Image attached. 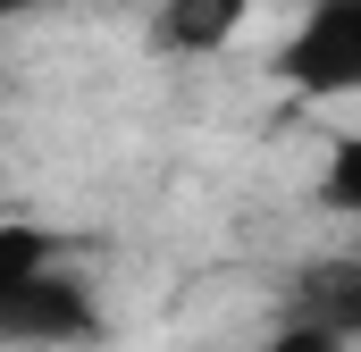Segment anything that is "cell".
Segmentation results:
<instances>
[{
	"mask_svg": "<svg viewBox=\"0 0 361 352\" xmlns=\"http://www.w3.org/2000/svg\"><path fill=\"white\" fill-rule=\"evenodd\" d=\"M277 84L294 101H361V0H311L286 25Z\"/></svg>",
	"mask_w": 361,
	"mask_h": 352,
	"instance_id": "obj_1",
	"label": "cell"
},
{
	"mask_svg": "<svg viewBox=\"0 0 361 352\" xmlns=\"http://www.w3.org/2000/svg\"><path fill=\"white\" fill-rule=\"evenodd\" d=\"M101 336V302H92L85 277L68 268H42L34 285H17L0 302V344H25V352H68Z\"/></svg>",
	"mask_w": 361,
	"mask_h": 352,
	"instance_id": "obj_2",
	"label": "cell"
},
{
	"mask_svg": "<svg viewBox=\"0 0 361 352\" xmlns=\"http://www.w3.org/2000/svg\"><path fill=\"white\" fill-rule=\"evenodd\" d=\"M252 0H160L152 8V51L160 59H210L244 34Z\"/></svg>",
	"mask_w": 361,
	"mask_h": 352,
	"instance_id": "obj_3",
	"label": "cell"
},
{
	"mask_svg": "<svg viewBox=\"0 0 361 352\" xmlns=\"http://www.w3.org/2000/svg\"><path fill=\"white\" fill-rule=\"evenodd\" d=\"M294 319H319L345 344H361V260H311L294 277Z\"/></svg>",
	"mask_w": 361,
	"mask_h": 352,
	"instance_id": "obj_4",
	"label": "cell"
},
{
	"mask_svg": "<svg viewBox=\"0 0 361 352\" xmlns=\"http://www.w3.org/2000/svg\"><path fill=\"white\" fill-rule=\"evenodd\" d=\"M42 268H59V235L34 227V218H0V302L17 285H34Z\"/></svg>",
	"mask_w": 361,
	"mask_h": 352,
	"instance_id": "obj_5",
	"label": "cell"
},
{
	"mask_svg": "<svg viewBox=\"0 0 361 352\" xmlns=\"http://www.w3.org/2000/svg\"><path fill=\"white\" fill-rule=\"evenodd\" d=\"M319 210L328 218H361V134H345L336 151H328V168H319Z\"/></svg>",
	"mask_w": 361,
	"mask_h": 352,
	"instance_id": "obj_6",
	"label": "cell"
},
{
	"mask_svg": "<svg viewBox=\"0 0 361 352\" xmlns=\"http://www.w3.org/2000/svg\"><path fill=\"white\" fill-rule=\"evenodd\" d=\"M252 352H353V344H345L336 327H319V319H286L269 344H252Z\"/></svg>",
	"mask_w": 361,
	"mask_h": 352,
	"instance_id": "obj_7",
	"label": "cell"
}]
</instances>
